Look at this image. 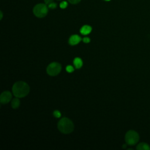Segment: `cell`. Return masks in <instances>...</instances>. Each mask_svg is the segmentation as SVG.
I'll list each match as a JSON object with an SVG mask.
<instances>
[{
    "label": "cell",
    "mask_w": 150,
    "mask_h": 150,
    "mask_svg": "<svg viewBox=\"0 0 150 150\" xmlns=\"http://www.w3.org/2000/svg\"><path fill=\"white\" fill-rule=\"evenodd\" d=\"M30 91L29 85L24 82H16L12 87V93L16 97L22 98L27 96Z\"/></svg>",
    "instance_id": "obj_1"
},
{
    "label": "cell",
    "mask_w": 150,
    "mask_h": 150,
    "mask_svg": "<svg viewBox=\"0 0 150 150\" xmlns=\"http://www.w3.org/2000/svg\"><path fill=\"white\" fill-rule=\"evenodd\" d=\"M59 130L63 134H69L74 130L73 122L67 117L62 118L58 124Z\"/></svg>",
    "instance_id": "obj_2"
},
{
    "label": "cell",
    "mask_w": 150,
    "mask_h": 150,
    "mask_svg": "<svg viewBox=\"0 0 150 150\" xmlns=\"http://www.w3.org/2000/svg\"><path fill=\"white\" fill-rule=\"evenodd\" d=\"M34 15L39 18L46 17L48 12V7L46 4H36L33 9Z\"/></svg>",
    "instance_id": "obj_3"
},
{
    "label": "cell",
    "mask_w": 150,
    "mask_h": 150,
    "mask_svg": "<svg viewBox=\"0 0 150 150\" xmlns=\"http://www.w3.org/2000/svg\"><path fill=\"white\" fill-rule=\"evenodd\" d=\"M139 138L138 134L134 130L129 131L125 136V140H126V143L129 145H134L136 144L138 142Z\"/></svg>",
    "instance_id": "obj_4"
},
{
    "label": "cell",
    "mask_w": 150,
    "mask_h": 150,
    "mask_svg": "<svg viewBox=\"0 0 150 150\" xmlns=\"http://www.w3.org/2000/svg\"><path fill=\"white\" fill-rule=\"evenodd\" d=\"M61 65L57 62H53L49 64L46 68V72L51 76H55L61 72Z\"/></svg>",
    "instance_id": "obj_5"
},
{
    "label": "cell",
    "mask_w": 150,
    "mask_h": 150,
    "mask_svg": "<svg viewBox=\"0 0 150 150\" xmlns=\"http://www.w3.org/2000/svg\"><path fill=\"white\" fill-rule=\"evenodd\" d=\"M12 99V94L9 91L3 92L0 96V101L2 104H7Z\"/></svg>",
    "instance_id": "obj_6"
},
{
    "label": "cell",
    "mask_w": 150,
    "mask_h": 150,
    "mask_svg": "<svg viewBox=\"0 0 150 150\" xmlns=\"http://www.w3.org/2000/svg\"><path fill=\"white\" fill-rule=\"evenodd\" d=\"M82 41L81 38L78 35H73L71 36L69 39V43L71 45H76Z\"/></svg>",
    "instance_id": "obj_7"
},
{
    "label": "cell",
    "mask_w": 150,
    "mask_h": 150,
    "mask_svg": "<svg viewBox=\"0 0 150 150\" xmlns=\"http://www.w3.org/2000/svg\"><path fill=\"white\" fill-rule=\"evenodd\" d=\"M92 28L90 26L87 25H85L83 26L81 29V33L83 35H87L89 34L92 32Z\"/></svg>",
    "instance_id": "obj_8"
},
{
    "label": "cell",
    "mask_w": 150,
    "mask_h": 150,
    "mask_svg": "<svg viewBox=\"0 0 150 150\" xmlns=\"http://www.w3.org/2000/svg\"><path fill=\"white\" fill-rule=\"evenodd\" d=\"M73 64L76 69H80L83 66V61L79 58H76L74 59Z\"/></svg>",
    "instance_id": "obj_9"
},
{
    "label": "cell",
    "mask_w": 150,
    "mask_h": 150,
    "mask_svg": "<svg viewBox=\"0 0 150 150\" xmlns=\"http://www.w3.org/2000/svg\"><path fill=\"white\" fill-rule=\"evenodd\" d=\"M20 105V100L18 97L14 98L11 102V106L14 109H17Z\"/></svg>",
    "instance_id": "obj_10"
},
{
    "label": "cell",
    "mask_w": 150,
    "mask_h": 150,
    "mask_svg": "<svg viewBox=\"0 0 150 150\" xmlns=\"http://www.w3.org/2000/svg\"><path fill=\"white\" fill-rule=\"evenodd\" d=\"M137 149H140V150H142V149L147 150V149H150V147L148 144H147L145 142H141L137 145Z\"/></svg>",
    "instance_id": "obj_11"
},
{
    "label": "cell",
    "mask_w": 150,
    "mask_h": 150,
    "mask_svg": "<svg viewBox=\"0 0 150 150\" xmlns=\"http://www.w3.org/2000/svg\"><path fill=\"white\" fill-rule=\"evenodd\" d=\"M68 6V4L66 1H62L59 4V6H60V8H62V9H65L67 8Z\"/></svg>",
    "instance_id": "obj_12"
},
{
    "label": "cell",
    "mask_w": 150,
    "mask_h": 150,
    "mask_svg": "<svg viewBox=\"0 0 150 150\" xmlns=\"http://www.w3.org/2000/svg\"><path fill=\"white\" fill-rule=\"evenodd\" d=\"M56 7H57V4L54 2L48 5V8L50 9H52V10L55 9Z\"/></svg>",
    "instance_id": "obj_13"
},
{
    "label": "cell",
    "mask_w": 150,
    "mask_h": 150,
    "mask_svg": "<svg viewBox=\"0 0 150 150\" xmlns=\"http://www.w3.org/2000/svg\"><path fill=\"white\" fill-rule=\"evenodd\" d=\"M66 71H67L68 73H72V72H73L74 71V68H73V67L72 66H70V65H68V66L66 67Z\"/></svg>",
    "instance_id": "obj_14"
},
{
    "label": "cell",
    "mask_w": 150,
    "mask_h": 150,
    "mask_svg": "<svg viewBox=\"0 0 150 150\" xmlns=\"http://www.w3.org/2000/svg\"><path fill=\"white\" fill-rule=\"evenodd\" d=\"M67 1L72 4H77L79 3L82 0H67Z\"/></svg>",
    "instance_id": "obj_15"
},
{
    "label": "cell",
    "mask_w": 150,
    "mask_h": 150,
    "mask_svg": "<svg viewBox=\"0 0 150 150\" xmlns=\"http://www.w3.org/2000/svg\"><path fill=\"white\" fill-rule=\"evenodd\" d=\"M54 116L55 117H57V118H60L61 116V113L58 110H55L54 111Z\"/></svg>",
    "instance_id": "obj_16"
},
{
    "label": "cell",
    "mask_w": 150,
    "mask_h": 150,
    "mask_svg": "<svg viewBox=\"0 0 150 150\" xmlns=\"http://www.w3.org/2000/svg\"><path fill=\"white\" fill-rule=\"evenodd\" d=\"M82 40H83V42H85L86 43H89L90 42V39L89 38H88V37H85Z\"/></svg>",
    "instance_id": "obj_17"
},
{
    "label": "cell",
    "mask_w": 150,
    "mask_h": 150,
    "mask_svg": "<svg viewBox=\"0 0 150 150\" xmlns=\"http://www.w3.org/2000/svg\"><path fill=\"white\" fill-rule=\"evenodd\" d=\"M44 1H45V4H46L47 6H48L49 4L53 3L54 0H44Z\"/></svg>",
    "instance_id": "obj_18"
},
{
    "label": "cell",
    "mask_w": 150,
    "mask_h": 150,
    "mask_svg": "<svg viewBox=\"0 0 150 150\" xmlns=\"http://www.w3.org/2000/svg\"><path fill=\"white\" fill-rule=\"evenodd\" d=\"M0 14H1V18H0V19H2L3 17V12L2 11H0Z\"/></svg>",
    "instance_id": "obj_19"
},
{
    "label": "cell",
    "mask_w": 150,
    "mask_h": 150,
    "mask_svg": "<svg viewBox=\"0 0 150 150\" xmlns=\"http://www.w3.org/2000/svg\"><path fill=\"white\" fill-rule=\"evenodd\" d=\"M126 147V144H124V145H123V147H122V148H125Z\"/></svg>",
    "instance_id": "obj_20"
},
{
    "label": "cell",
    "mask_w": 150,
    "mask_h": 150,
    "mask_svg": "<svg viewBox=\"0 0 150 150\" xmlns=\"http://www.w3.org/2000/svg\"><path fill=\"white\" fill-rule=\"evenodd\" d=\"M105 1H110V0H105Z\"/></svg>",
    "instance_id": "obj_21"
}]
</instances>
